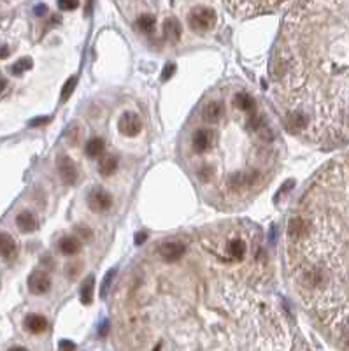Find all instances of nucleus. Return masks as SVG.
Masks as SVG:
<instances>
[{"mask_svg":"<svg viewBox=\"0 0 349 351\" xmlns=\"http://www.w3.org/2000/svg\"><path fill=\"white\" fill-rule=\"evenodd\" d=\"M272 79L288 130L349 143V0H304L286 18Z\"/></svg>","mask_w":349,"mask_h":351,"instance_id":"obj_1","label":"nucleus"},{"mask_svg":"<svg viewBox=\"0 0 349 351\" xmlns=\"http://www.w3.org/2000/svg\"><path fill=\"white\" fill-rule=\"evenodd\" d=\"M286 255L302 304L349 350V153L302 199L288 223Z\"/></svg>","mask_w":349,"mask_h":351,"instance_id":"obj_2","label":"nucleus"},{"mask_svg":"<svg viewBox=\"0 0 349 351\" xmlns=\"http://www.w3.org/2000/svg\"><path fill=\"white\" fill-rule=\"evenodd\" d=\"M216 20H218L216 11L211 7H204V5L193 7L188 14L189 29L193 30L195 33H206L213 30L214 25H216Z\"/></svg>","mask_w":349,"mask_h":351,"instance_id":"obj_3","label":"nucleus"},{"mask_svg":"<svg viewBox=\"0 0 349 351\" xmlns=\"http://www.w3.org/2000/svg\"><path fill=\"white\" fill-rule=\"evenodd\" d=\"M246 255H247V242L244 241L242 237L234 235L228 241H225L223 251H219V255H216V257H219L221 260L239 263V262H242L246 258Z\"/></svg>","mask_w":349,"mask_h":351,"instance_id":"obj_4","label":"nucleus"},{"mask_svg":"<svg viewBox=\"0 0 349 351\" xmlns=\"http://www.w3.org/2000/svg\"><path fill=\"white\" fill-rule=\"evenodd\" d=\"M186 244L183 241H165L158 246L156 255L160 257L163 263H176L177 260H181L186 253Z\"/></svg>","mask_w":349,"mask_h":351,"instance_id":"obj_5","label":"nucleus"},{"mask_svg":"<svg viewBox=\"0 0 349 351\" xmlns=\"http://www.w3.org/2000/svg\"><path fill=\"white\" fill-rule=\"evenodd\" d=\"M218 141V134L213 128H198L191 137V147L197 155H204L216 144Z\"/></svg>","mask_w":349,"mask_h":351,"instance_id":"obj_6","label":"nucleus"},{"mask_svg":"<svg viewBox=\"0 0 349 351\" xmlns=\"http://www.w3.org/2000/svg\"><path fill=\"white\" fill-rule=\"evenodd\" d=\"M118 128L125 137H135L142 130V119H140V116L137 113L128 111V113L121 115V118L118 121Z\"/></svg>","mask_w":349,"mask_h":351,"instance_id":"obj_7","label":"nucleus"},{"mask_svg":"<svg viewBox=\"0 0 349 351\" xmlns=\"http://www.w3.org/2000/svg\"><path fill=\"white\" fill-rule=\"evenodd\" d=\"M225 116V102L223 100H209L202 106L200 118L207 123V125H216Z\"/></svg>","mask_w":349,"mask_h":351,"instance_id":"obj_8","label":"nucleus"},{"mask_svg":"<svg viewBox=\"0 0 349 351\" xmlns=\"http://www.w3.org/2000/svg\"><path fill=\"white\" fill-rule=\"evenodd\" d=\"M56 169L58 174L62 177V181L65 184H76L78 181V167H76L74 160L67 155H58L56 156Z\"/></svg>","mask_w":349,"mask_h":351,"instance_id":"obj_9","label":"nucleus"},{"mask_svg":"<svg viewBox=\"0 0 349 351\" xmlns=\"http://www.w3.org/2000/svg\"><path fill=\"white\" fill-rule=\"evenodd\" d=\"M51 288V278L44 270H33L28 278V290L33 295H44Z\"/></svg>","mask_w":349,"mask_h":351,"instance_id":"obj_10","label":"nucleus"},{"mask_svg":"<svg viewBox=\"0 0 349 351\" xmlns=\"http://www.w3.org/2000/svg\"><path fill=\"white\" fill-rule=\"evenodd\" d=\"M112 199L111 195L104 190H93L88 195V207L93 212H106L107 209H111Z\"/></svg>","mask_w":349,"mask_h":351,"instance_id":"obj_11","label":"nucleus"},{"mask_svg":"<svg viewBox=\"0 0 349 351\" xmlns=\"http://www.w3.org/2000/svg\"><path fill=\"white\" fill-rule=\"evenodd\" d=\"M48 325H50V323H48V320L42 315L32 313V315H28L25 318V328L30 334H42V332L48 330Z\"/></svg>","mask_w":349,"mask_h":351,"instance_id":"obj_12","label":"nucleus"},{"mask_svg":"<svg viewBox=\"0 0 349 351\" xmlns=\"http://www.w3.org/2000/svg\"><path fill=\"white\" fill-rule=\"evenodd\" d=\"M234 106H235V109L241 111V113L249 115V113L255 111L256 102L249 93H246V91H239V93H235V97H234Z\"/></svg>","mask_w":349,"mask_h":351,"instance_id":"obj_13","label":"nucleus"},{"mask_svg":"<svg viewBox=\"0 0 349 351\" xmlns=\"http://www.w3.org/2000/svg\"><path fill=\"white\" fill-rule=\"evenodd\" d=\"M16 255V241L7 232H0V257L13 258Z\"/></svg>","mask_w":349,"mask_h":351,"instance_id":"obj_14","label":"nucleus"},{"mask_svg":"<svg viewBox=\"0 0 349 351\" xmlns=\"http://www.w3.org/2000/svg\"><path fill=\"white\" fill-rule=\"evenodd\" d=\"M163 33L170 42H177L181 39V23L176 18H167L163 21Z\"/></svg>","mask_w":349,"mask_h":351,"instance_id":"obj_15","label":"nucleus"},{"mask_svg":"<svg viewBox=\"0 0 349 351\" xmlns=\"http://www.w3.org/2000/svg\"><path fill=\"white\" fill-rule=\"evenodd\" d=\"M16 225L21 232L28 234V232H33V230L37 229V220H35V216H33L32 212L23 211L16 216Z\"/></svg>","mask_w":349,"mask_h":351,"instance_id":"obj_16","label":"nucleus"},{"mask_svg":"<svg viewBox=\"0 0 349 351\" xmlns=\"http://www.w3.org/2000/svg\"><path fill=\"white\" fill-rule=\"evenodd\" d=\"M93 290H95V278L90 276V278L84 279V283L79 288V297H81V302L84 306H90L93 302Z\"/></svg>","mask_w":349,"mask_h":351,"instance_id":"obj_17","label":"nucleus"},{"mask_svg":"<svg viewBox=\"0 0 349 351\" xmlns=\"http://www.w3.org/2000/svg\"><path fill=\"white\" fill-rule=\"evenodd\" d=\"M58 248L63 255H76L81 249V241H79V237H63Z\"/></svg>","mask_w":349,"mask_h":351,"instance_id":"obj_18","label":"nucleus"},{"mask_svg":"<svg viewBox=\"0 0 349 351\" xmlns=\"http://www.w3.org/2000/svg\"><path fill=\"white\" fill-rule=\"evenodd\" d=\"M118 171V158L114 155H107L100 160L99 164V172L102 176H112Z\"/></svg>","mask_w":349,"mask_h":351,"instance_id":"obj_19","label":"nucleus"},{"mask_svg":"<svg viewBox=\"0 0 349 351\" xmlns=\"http://www.w3.org/2000/svg\"><path fill=\"white\" fill-rule=\"evenodd\" d=\"M104 151H106V143L100 137H95V139L88 141L86 144V155L90 158H97V156H102Z\"/></svg>","mask_w":349,"mask_h":351,"instance_id":"obj_20","label":"nucleus"},{"mask_svg":"<svg viewBox=\"0 0 349 351\" xmlns=\"http://www.w3.org/2000/svg\"><path fill=\"white\" fill-rule=\"evenodd\" d=\"M155 16H151V14H142V16H139V20H137V27H139V30H142V32H151L153 29H155Z\"/></svg>","mask_w":349,"mask_h":351,"instance_id":"obj_21","label":"nucleus"},{"mask_svg":"<svg viewBox=\"0 0 349 351\" xmlns=\"http://www.w3.org/2000/svg\"><path fill=\"white\" fill-rule=\"evenodd\" d=\"M214 174H216V171H214L213 165H204V167H200L197 171L198 179H200L204 184H209L211 181L214 179Z\"/></svg>","mask_w":349,"mask_h":351,"instance_id":"obj_22","label":"nucleus"},{"mask_svg":"<svg viewBox=\"0 0 349 351\" xmlns=\"http://www.w3.org/2000/svg\"><path fill=\"white\" fill-rule=\"evenodd\" d=\"M76 85H78V78H76V76H72V78H69V81L65 83V86H63V90H62V102H63V104H65L67 100H69L70 95L74 93Z\"/></svg>","mask_w":349,"mask_h":351,"instance_id":"obj_23","label":"nucleus"},{"mask_svg":"<svg viewBox=\"0 0 349 351\" xmlns=\"http://www.w3.org/2000/svg\"><path fill=\"white\" fill-rule=\"evenodd\" d=\"M28 69H32V60H30V58H21V60H18L16 63L11 67V72L20 76V74H23Z\"/></svg>","mask_w":349,"mask_h":351,"instance_id":"obj_24","label":"nucleus"},{"mask_svg":"<svg viewBox=\"0 0 349 351\" xmlns=\"http://www.w3.org/2000/svg\"><path fill=\"white\" fill-rule=\"evenodd\" d=\"M58 7L62 11H74L79 7V0H58Z\"/></svg>","mask_w":349,"mask_h":351,"instance_id":"obj_25","label":"nucleus"},{"mask_svg":"<svg viewBox=\"0 0 349 351\" xmlns=\"http://www.w3.org/2000/svg\"><path fill=\"white\" fill-rule=\"evenodd\" d=\"M78 237H79V241H90L91 237H93V232H91L88 227H78Z\"/></svg>","mask_w":349,"mask_h":351,"instance_id":"obj_26","label":"nucleus"},{"mask_svg":"<svg viewBox=\"0 0 349 351\" xmlns=\"http://www.w3.org/2000/svg\"><path fill=\"white\" fill-rule=\"evenodd\" d=\"M51 121V118L50 116H46V118H35V119H32L30 121V127H44V125H48V123Z\"/></svg>","mask_w":349,"mask_h":351,"instance_id":"obj_27","label":"nucleus"},{"mask_svg":"<svg viewBox=\"0 0 349 351\" xmlns=\"http://www.w3.org/2000/svg\"><path fill=\"white\" fill-rule=\"evenodd\" d=\"M174 72H176V65H172V63H170V65H167L165 67V70H163V74H161V79H163V81H167V79H170L174 76Z\"/></svg>","mask_w":349,"mask_h":351,"instance_id":"obj_28","label":"nucleus"},{"mask_svg":"<svg viewBox=\"0 0 349 351\" xmlns=\"http://www.w3.org/2000/svg\"><path fill=\"white\" fill-rule=\"evenodd\" d=\"M114 272L116 270H111L109 276H106V281H104V288H102V295H106L107 288H109V285H111V279H112V276H114Z\"/></svg>","mask_w":349,"mask_h":351,"instance_id":"obj_29","label":"nucleus"},{"mask_svg":"<svg viewBox=\"0 0 349 351\" xmlns=\"http://www.w3.org/2000/svg\"><path fill=\"white\" fill-rule=\"evenodd\" d=\"M58 348L60 350H76V344L70 343V341H62V343L58 344Z\"/></svg>","mask_w":349,"mask_h":351,"instance_id":"obj_30","label":"nucleus"},{"mask_svg":"<svg viewBox=\"0 0 349 351\" xmlns=\"http://www.w3.org/2000/svg\"><path fill=\"white\" fill-rule=\"evenodd\" d=\"M46 12H48V7H46L44 4H41V5L35 7V14H37V16H44Z\"/></svg>","mask_w":349,"mask_h":351,"instance_id":"obj_31","label":"nucleus"},{"mask_svg":"<svg viewBox=\"0 0 349 351\" xmlns=\"http://www.w3.org/2000/svg\"><path fill=\"white\" fill-rule=\"evenodd\" d=\"M146 237H148V234H146V232L137 234V235H135V242H137V244H142V242L146 241Z\"/></svg>","mask_w":349,"mask_h":351,"instance_id":"obj_32","label":"nucleus"},{"mask_svg":"<svg viewBox=\"0 0 349 351\" xmlns=\"http://www.w3.org/2000/svg\"><path fill=\"white\" fill-rule=\"evenodd\" d=\"M5 90H7V81L4 78H0V95L4 93Z\"/></svg>","mask_w":349,"mask_h":351,"instance_id":"obj_33","label":"nucleus"},{"mask_svg":"<svg viewBox=\"0 0 349 351\" xmlns=\"http://www.w3.org/2000/svg\"><path fill=\"white\" fill-rule=\"evenodd\" d=\"M69 274H70V278H74V276H76V272H78V270H81V269H79V265H78V263H76V265H70L69 267Z\"/></svg>","mask_w":349,"mask_h":351,"instance_id":"obj_34","label":"nucleus"},{"mask_svg":"<svg viewBox=\"0 0 349 351\" xmlns=\"http://www.w3.org/2000/svg\"><path fill=\"white\" fill-rule=\"evenodd\" d=\"M104 327L100 328V335H106V332L109 330V323H102Z\"/></svg>","mask_w":349,"mask_h":351,"instance_id":"obj_35","label":"nucleus"},{"mask_svg":"<svg viewBox=\"0 0 349 351\" xmlns=\"http://www.w3.org/2000/svg\"><path fill=\"white\" fill-rule=\"evenodd\" d=\"M91 2H93V0H88V4H86V16L91 12Z\"/></svg>","mask_w":349,"mask_h":351,"instance_id":"obj_36","label":"nucleus"},{"mask_svg":"<svg viewBox=\"0 0 349 351\" xmlns=\"http://www.w3.org/2000/svg\"><path fill=\"white\" fill-rule=\"evenodd\" d=\"M5 55H7V49L2 48V49H0V57H5Z\"/></svg>","mask_w":349,"mask_h":351,"instance_id":"obj_37","label":"nucleus"}]
</instances>
